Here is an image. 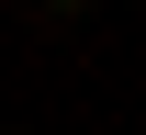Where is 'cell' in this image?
Segmentation results:
<instances>
[{
	"mask_svg": "<svg viewBox=\"0 0 146 135\" xmlns=\"http://www.w3.org/2000/svg\"><path fill=\"white\" fill-rule=\"evenodd\" d=\"M68 11H79V0H68Z\"/></svg>",
	"mask_w": 146,
	"mask_h": 135,
	"instance_id": "cell-1",
	"label": "cell"
}]
</instances>
